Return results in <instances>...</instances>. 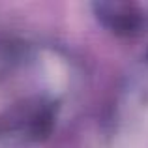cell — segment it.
Here are the masks:
<instances>
[{
	"mask_svg": "<svg viewBox=\"0 0 148 148\" xmlns=\"http://www.w3.org/2000/svg\"><path fill=\"white\" fill-rule=\"evenodd\" d=\"M96 13L101 25L120 36H137L148 30V2H101Z\"/></svg>",
	"mask_w": 148,
	"mask_h": 148,
	"instance_id": "1",
	"label": "cell"
}]
</instances>
